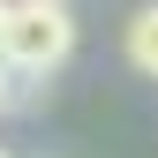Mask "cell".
<instances>
[{"label":"cell","mask_w":158,"mask_h":158,"mask_svg":"<svg viewBox=\"0 0 158 158\" xmlns=\"http://www.w3.org/2000/svg\"><path fill=\"white\" fill-rule=\"evenodd\" d=\"M0 158H8V151H0Z\"/></svg>","instance_id":"cell-4"},{"label":"cell","mask_w":158,"mask_h":158,"mask_svg":"<svg viewBox=\"0 0 158 158\" xmlns=\"http://www.w3.org/2000/svg\"><path fill=\"white\" fill-rule=\"evenodd\" d=\"M60 8H68V0H60Z\"/></svg>","instance_id":"cell-5"},{"label":"cell","mask_w":158,"mask_h":158,"mask_svg":"<svg viewBox=\"0 0 158 158\" xmlns=\"http://www.w3.org/2000/svg\"><path fill=\"white\" fill-rule=\"evenodd\" d=\"M75 53V15L60 0H8V75L45 83Z\"/></svg>","instance_id":"cell-1"},{"label":"cell","mask_w":158,"mask_h":158,"mask_svg":"<svg viewBox=\"0 0 158 158\" xmlns=\"http://www.w3.org/2000/svg\"><path fill=\"white\" fill-rule=\"evenodd\" d=\"M0 68H8V0H0Z\"/></svg>","instance_id":"cell-3"},{"label":"cell","mask_w":158,"mask_h":158,"mask_svg":"<svg viewBox=\"0 0 158 158\" xmlns=\"http://www.w3.org/2000/svg\"><path fill=\"white\" fill-rule=\"evenodd\" d=\"M121 53H128V68H135V75H151V83H158V0H143V8L128 15Z\"/></svg>","instance_id":"cell-2"}]
</instances>
